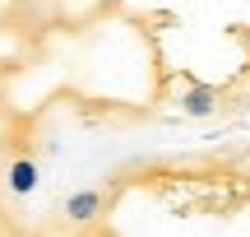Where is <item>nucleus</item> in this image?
Returning <instances> with one entry per match:
<instances>
[{"instance_id":"1","label":"nucleus","mask_w":250,"mask_h":237,"mask_svg":"<svg viewBox=\"0 0 250 237\" xmlns=\"http://www.w3.org/2000/svg\"><path fill=\"white\" fill-rule=\"evenodd\" d=\"M98 214H102V191H74V195H65V219H70V223L88 228Z\"/></svg>"},{"instance_id":"2","label":"nucleus","mask_w":250,"mask_h":237,"mask_svg":"<svg viewBox=\"0 0 250 237\" xmlns=\"http://www.w3.org/2000/svg\"><path fill=\"white\" fill-rule=\"evenodd\" d=\"M213 107H218V89L213 84H195V89L181 93V112H186V117H208Z\"/></svg>"},{"instance_id":"3","label":"nucleus","mask_w":250,"mask_h":237,"mask_svg":"<svg viewBox=\"0 0 250 237\" xmlns=\"http://www.w3.org/2000/svg\"><path fill=\"white\" fill-rule=\"evenodd\" d=\"M37 182H42V172H37L33 158H19V163H9V191H14V195H33Z\"/></svg>"}]
</instances>
